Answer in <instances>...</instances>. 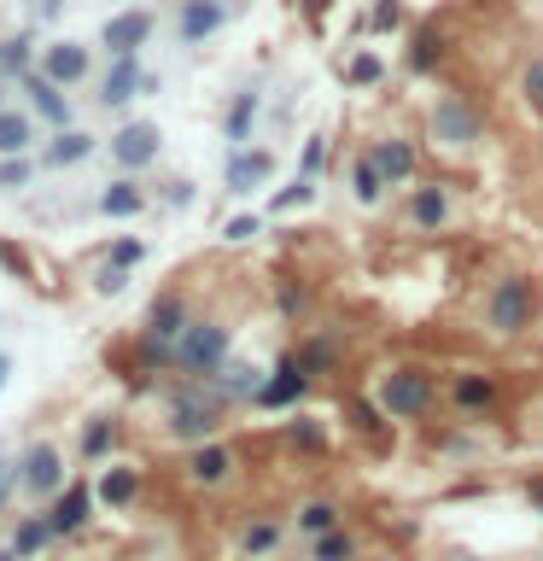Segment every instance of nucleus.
<instances>
[{"label": "nucleus", "instance_id": "nucleus-1", "mask_svg": "<svg viewBox=\"0 0 543 561\" xmlns=\"http://www.w3.org/2000/svg\"><path fill=\"white\" fill-rule=\"evenodd\" d=\"M222 427V403L217 392H175L170 398V433L175 438H187V445H210V433Z\"/></svg>", "mask_w": 543, "mask_h": 561}, {"label": "nucleus", "instance_id": "nucleus-2", "mask_svg": "<svg viewBox=\"0 0 543 561\" xmlns=\"http://www.w3.org/2000/svg\"><path fill=\"white\" fill-rule=\"evenodd\" d=\"M175 363L187 368V375H217V368L228 363V328L222 322H193L182 333V345H175Z\"/></svg>", "mask_w": 543, "mask_h": 561}, {"label": "nucleus", "instance_id": "nucleus-3", "mask_svg": "<svg viewBox=\"0 0 543 561\" xmlns=\"http://www.w3.org/2000/svg\"><path fill=\"white\" fill-rule=\"evenodd\" d=\"M432 403V375L427 368H392V375L380 380V410L392 421H409Z\"/></svg>", "mask_w": 543, "mask_h": 561}, {"label": "nucleus", "instance_id": "nucleus-4", "mask_svg": "<svg viewBox=\"0 0 543 561\" xmlns=\"http://www.w3.org/2000/svg\"><path fill=\"white\" fill-rule=\"evenodd\" d=\"M485 316H490L497 333H525L532 328V280H520V275L497 280L490 298H485Z\"/></svg>", "mask_w": 543, "mask_h": 561}, {"label": "nucleus", "instance_id": "nucleus-5", "mask_svg": "<svg viewBox=\"0 0 543 561\" xmlns=\"http://www.w3.org/2000/svg\"><path fill=\"white\" fill-rule=\"evenodd\" d=\"M187 328H193L187 322V305L175 293H164L152 305V316H147V351H152V357H175V345H182Z\"/></svg>", "mask_w": 543, "mask_h": 561}, {"label": "nucleus", "instance_id": "nucleus-6", "mask_svg": "<svg viewBox=\"0 0 543 561\" xmlns=\"http://www.w3.org/2000/svg\"><path fill=\"white\" fill-rule=\"evenodd\" d=\"M228 12H234L228 0H182V7H175V35H182L187 47H199L228 24Z\"/></svg>", "mask_w": 543, "mask_h": 561}, {"label": "nucleus", "instance_id": "nucleus-7", "mask_svg": "<svg viewBox=\"0 0 543 561\" xmlns=\"http://www.w3.org/2000/svg\"><path fill=\"white\" fill-rule=\"evenodd\" d=\"M164 152V135H158V123H123L112 135V158L123 170H147L152 158Z\"/></svg>", "mask_w": 543, "mask_h": 561}, {"label": "nucleus", "instance_id": "nucleus-8", "mask_svg": "<svg viewBox=\"0 0 543 561\" xmlns=\"http://www.w3.org/2000/svg\"><path fill=\"white\" fill-rule=\"evenodd\" d=\"M432 135L444 140V147H473V140H480V117H473L467 100L444 94V100L432 105Z\"/></svg>", "mask_w": 543, "mask_h": 561}, {"label": "nucleus", "instance_id": "nucleus-9", "mask_svg": "<svg viewBox=\"0 0 543 561\" xmlns=\"http://www.w3.org/2000/svg\"><path fill=\"white\" fill-rule=\"evenodd\" d=\"M152 77H140V65H135V53H123V59H112V70H105V82H100V105H129L135 94H152Z\"/></svg>", "mask_w": 543, "mask_h": 561}, {"label": "nucleus", "instance_id": "nucleus-10", "mask_svg": "<svg viewBox=\"0 0 543 561\" xmlns=\"http://www.w3.org/2000/svg\"><path fill=\"white\" fill-rule=\"evenodd\" d=\"M147 35H152V12H117V18H105V30H100V42L112 59H123V53H140L147 47Z\"/></svg>", "mask_w": 543, "mask_h": 561}, {"label": "nucleus", "instance_id": "nucleus-11", "mask_svg": "<svg viewBox=\"0 0 543 561\" xmlns=\"http://www.w3.org/2000/svg\"><path fill=\"white\" fill-rule=\"evenodd\" d=\"M24 485L35 497H53V491H65V456L53 445H30L24 450Z\"/></svg>", "mask_w": 543, "mask_h": 561}, {"label": "nucleus", "instance_id": "nucleus-12", "mask_svg": "<svg viewBox=\"0 0 543 561\" xmlns=\"http://www.w3.org/2000/svg\"><path fill=\"white\" fill-rule=\"evenodd\" d=\"M42 77L47 82H59V88H77L88 77V47L82 42H53L42 53Z\"/></svg>", "mask_w": 543, "mask_h": 561}, {"label": "nucleus", "instance_id": "nucleus-13", "mask_svg": "<svg viewBox=\"0 0 543 561\" xmlns=\"http://www.w3.org/2000/svg\"><path fill=\"white\" fill-rule=\"evenodd\" d=\"M304 380H310V375H304V363H298V357H287V363H280L269 380H263L257 403H263V410H287V403H298V398H304Z\"/></svg>", "mask_w": 543, "mask_h": 561}, {"label": "nucleus", "instance_id": "nucleus-14", "mask_svg": "<svg viewBox=\"0 0 543 561\" xmlns=\"http://www.w3.org/2000/svg\"><path fill=\"white\" fill-rule=\"evenodd\" d=\"M269 175H275V152H234V158H228V175H222V182H228V193H252V187H263V182H269Z\"/></svg>", "mask_w": 543, "mask_h": 561}, {"label": "nucleus", "instance_id": "nucleus-15", "mask_svg": "<svg viewBox=\"0 0 543 561\" xmlns=\"http://www.w3.org/2000/svg\"><path fill=\"white\" fill-rule=\"evenodd\" d=\"M24 94H30V105L53 123V129H70V100H65L59 82H47L42 70H30V77H24Z\"/></svg>", "mask_w": 543, "mask_h": 561}, {"label": "nucleus", "instance_id": "nucleus-16", "mask_svg": "<svg viewBox=\"0 0 543 561\" xmlns=\"http://www.w3.org/2000/svg\"><path fill=\"white\" fill-rule=\"evenodd\" d=\"M228 473H234V450L217 445V438H210V445H199V450L187 456V480H193V485H222Z\"/></svg>", "mask_w": 543, "mask_h": 561}, {"label": "nucleus", "instance_id": "nucleus-17", "mask_svg": "<svg viewBox=\"0 0 543 561\" xmlns=\"http://www.w3.org/2000/svg\"><path fill=\"white\" fill-rule=\"evenodd\" d=\"M368 158L380 164L385 187H392V182H409V175H415V147H409V140H397V135L374 140V147H368Z\"/></svg>", "mask_w": 543, "mask_h": 561}, {"label": "nucleus", "instance_id": "nucleus-18", "mask_svg": "<svg viewBox=\"0 0 543 561\" xmlns=\"http://www.w3.org/2000/svg\"><path fill=\"white\" fill-rule=\"evenodd\" d=\"M450 398H455V410H467V415H480L497 403V380L490 375H455L450 380Z\"/></svg>", "mask_w": 543, "mask_h": 561}, {"label": "nucleus", "instance_id": "nucleus-19", "mask_svg": "<svg viewBox=\"0 0 543 561\" xmlns=\"http://www.w3.org/2000/svg\"><path fill=\"white\" fill-rule=\"evenodd\" d=\"M409 222L415 228H444L450 222V193L444 187H415V199H409Z\"/></svg>", "mask_w": 543, "mask_h": 561}, {"label": "nucleus", "instance_id": "nucleus-20", "mask_svg": "<svg viewBox=\"0 0 543 561\" xmlns=\"http://www.w3.org/2000/svg\"><path fill=\"white\" fill-rule=\"evenodd\" d=\"M257 112H263V94L257 88H245V94H234V105H228V140H234V147H245V140H252V129H257Z\"/></svg>", "mask_w": 543, "mask_h": 561}, {"label": "nucleus", "instance_id": "nucleus-21", "mask_svg": "<svg viewBox=\"0 0 543 561\" xmlns=\"http://www.w3.org/2000/svg\"><path fill=\"white\" fill-rule=\"evenodd\" d=\"M210 392L217 398H257L263 380H257V368H245V363H222L217 375H210Z\"/></svg>", "mask_w": 543, "mask_h": 561}, {"label": "nucleus", "instance_id": "nucleus-22", "mask_svg": "<svg viewBox=\"0 0 543 561\" xmlns=\"http://www.w3.org/2000/svg\"><path fill=\"white\" fill-rule=\"evenodd\" d=\"M94 152V135H82V129H59V140L42 152V164L47 170H70V164H82V158Z\"/></svg>", "mask_w": 543, "mask_h": 561}, {"label": "nucleus", "instance_id": "nucleus-23", "mask_svg": "<svg viewBox=\"0 0 543 561\" xmlns=\"http://www.w3.org/2000/svg\"><path fill=\"white\" fill-rule=\"evenodd\" d=\"M82 520H88V485H82V480H70V485H65V497L53 503L47 526H53V533H77Z\"/></svg>", "mask_w": 543, "mask_h": 561}, {"label": "nucleus", "instance_id": "nucleus-24", "mask_svg": "<svg viewBox=\"0 0 543 561\" xmlns=\"http://www.w3.org/2000/svg\"><path fill=\"white\" fill-rule=\"evenodd\" d=\"M35 140V123L24 112H0V158H24Z\"/></svg>", "mask_w": 543, "mask_h": 561}, {"label": "nucleus", "instance_id": "nucleus-25", "mask_svg": "<svg viewBox=\"0 0 543 561\" xmlns=\"http://www.w3.org/2000/svg\"><path fill=\"white\" fill-rule=\"evenodd\" d=\"M140 205H147V193H140L135 182H105V193H100V210H105V217H135Z\"/></svg>", "mask_w": 543, "mask_h": 561}, {"label": "nucleus", "instance_id": "nucleus-26", "mask_svg": "<svg viewBox=\"0 0 543 561\" xmlns=\"http://www.w3.org/2000/svg\"><path fill=\"white\" fill-rule=\"evenodd\" d=\"M135 485H140V480H135V468H117V462H112V468L100 473V503H112V508L135 503Z\"/></svg>", "mask_w": 543, "mask_h": 561}, {"label": "nucleus", "instance_id": "nucleus-27", "mask_svg": "<svg viewBox=\"0 0 543 561\" xmlns=\"http://www.w3.org/2000/svg\"><path fill=\"white\" fill-rule=\"evenodd\" d=\"M350 193H357V205H380V193H385V175L374 158H357V170H350Z\"/></svg>", "mask_w": 543, "mask_h": 561}, {"label": "nucleus", "instance_id": "nucleus-28", "mask_svg": "<svg viewBox=\"0 0 543 561\" xmlns=\"http://www.w3.org/2000/svg\"><path fill=\"white\" fill-rule=\"evenodd\" d=\"M47 538H53V526H47V520H35V515H30V520H18V526H12V556H18V561H30Z\"/></svg>", "mask_w": 543, "mask_h": 561}, {"label": "nucleus", "instance_id": "nucleus-29", "mask_svg": "<svg viewBox=\"0 0 543 561\" xmlns=\"http://www.w3.org/2000/svg\"><path fill=\"white\" fill-rule=\"evenodd\" d=\"M298 526H304L310 538L339 533V508H333V503H304V508H298Z\"/></svg>", "mask_w": 543, "mask_h": 561}, {"label": "nucleus", "instance_id": "nucleus-30", "mask_svg": "<svg viewBox=\"0 0 543 561\" xmlns=\"http://www.w3.org/2000/svg\"><path fill=\"white\" fill-rule=\"evenodd\" d=\"M275 543H280V526H275V520H257V526H245L240 550H245V556H269Z\"/></svg>", "mask_w": 543, "mask_h": 561}, {"label": "nucleus", "instance_id": "nucleus-31", "mask_svg": "<svg viewBox=\"0 0 543 561\" xmlns=\"http://www.w3.org/2000/svg\"><path fill=\"white\" fill-rule=\"evenodd\" d=\"M380 77H385V65L374 59V53H357V59L345 65V82L350 88H368V82H380Z\"/></svg>", "mask_w": 543, "mask_h": 561}, {"label": "nucleus", "instance_id": "nucleus-32", "mask_svg": "<svg viewBox=\"0 0 543 561\" xmlns=\"http://www.w3.org/2000/svg\"><path fill=\"white\" fill-rule=\"evenodd\" d=\"M357 556V543H350L345 533H322L315 538V561H350Z\"/></svg>", "mask_w": 543, "mask_h": 561}, {"label": "nucleus", "instance_id": "nucleus-33", "mask_svg": "<svg viewBox=\"0 0 543 561\" xmlns=\"http://www.w3.org/2000/svg\"><path fill=\"white\" fill-rule=\"evenodd\" d=\"M520 94H525V105L543 117V59H532V65L520 70Z\"/></svg>", "mask_w": 543, "mask_h": 561}, {"label": "nucleus", "instance_id": "nucleus-34", "mask_svg": "<svg viewBox=\"0 0 543 561\" xmlns=\"http://www.w3.org/2000/svg\"><path fill=\"white\" fill-rule=\"evenodd\" d=\"M438 53H444V47H438V35H427V30H420V35H415V53H409V65H415V70H432V59H438Z\"/></svg>", "mask_w": 543, "mask_h": 561}, {"label": "nucleus", "instance_id": "nucleus-35", "mask_svg": "<svg viewBox=\"0 0 543 561\" xmlns=\"http://www.w3.org/2000/svg\"><path fill=\"white\" fill-rule=\"evenodd\" d=\"M310 199H315V187H310V175H304V182H292V187L275 193V210H292V205H310Z\"/></svg>", "mask_w": 543, "mask_h": 561}, {"label": "nucleus", "instance_id": "nucleus-36", "mask_svg": "<svg viewBox=\"0 0 543 561\" xmlns=\"http://www.w3.org/2000/svg\"><path fill=\"white\" fill-rule=\"evenodd\" d=\"M263 234V217H234L222 228V240H234V245H245V240H257Z\"/></svg>", "mask_w": 543, "mask_h": 561}, {"label": "nucleus", "instance_id": "nucleus-37", "mask_svg": "<svg viewBox=\"0 0 543 561\" xmlns=\"http://www.w3.org/2000/svg\"><path fill=\"white\" fill-rule=\"evenodd\" d=\"M105 445H112V421H88V433H82V450H88V456H100Z\"/></svg>", "mask_w": 543, "mask_h": 561}, {"label": "nucleus", "instance_id": "nucleus-38", "mask_svg": "<svg viewBox=\"0 0 543 561\" xmlns=\"http://www.w3.org/2000/svg\"><path fill=\"white\" fill-rule=\"evenodd\" d=\"M100 293H123L129 287V270H117V263H100V280H94Z\"/></svg>", "mask_w": 543, "mask_h": 561}, {"label": "nucleus", "instance_id": "nucleus-39", "mask_svg": "<svg viewBox=\"0 0 543 561\" xmlns=\"http://www.w3.org/2000/svg\"><path fill=\"white\" fill-rule=\"evenodd\" d=\"M105 263H117V270H129V263H140V245H135V240H117V245H112V257H105Z\"/></svg>", "mask_w": 543, "mask_h": 561}, {"label": "nucleus", "instance_id": "nucleus-40", "mask_svg": "<svg viewBox=\"0 0 543 561\" xmlns=\"http://www.w3.org/2000/svg\"><path fill=\"white\" fill-rule=\"evenodd\" d=\"M322 152H327V140H322V135H315V140H310V147H304V175H315V170H322Z\"/></svg>", "mask_w": 543, "mask_h": 561}, {"label": "nucleus", "instance_id": "nucleus-41", "mask_svg": "<svg viewBox=\"0 0 543 561\" xmlns=\"http://www.w3.org/2000/svg\"><path fill=\"white\" fill-rule=\"evenodd\" d=\"M397 18H403V12H397V0H380V7H374V30H392Z\"/></svg>", "mask_w": 543, "mask_h": 561}, {"label": "nucleus", "instance_id": "nucleus-42", "mask_svg": "<svg viewBox=\"0 0 543 561\" xmlns=\"http://www.w3.org/2000/svg\"><path fill=\"white\" fill-rule=\"evenodd\" d=\"M292 445H310L315 450V445H322V433H315L310 421H292Z\"/></svg>", "mask_w": 543, "mask_h": 561}, {"label": "nucleus", "instance_id": "nucleus-43", "mask_svg": "<svg viewBox=\"0 0 543 561\" xmlns=\"http://www.w3.org/2000/svg\"><path fill=\"white\" fill-rule=\"evenodd\" d=\"M7 491H12V462L0 456V508H7Z\"/></svg>", "mask_w": 543, "mask_h": 561}, {"label": "nucleus", "instance_id": "nucleus-44", "mask_svg": "<svg viewBox=\"0 0 543 561\" xmlns=\"http://www.w3.org/2000/svg\"><path fill=\"white\" fill-rule=\"evenodd\" d=\"M7 380H12V357L0 351V392H7Z\"/></svg>", "mask_w": 543, "mask_h": 561}, {"label": "nucleus", "instance_id": "nucleus-45", "mask_svg": "<svg viewBox=\"0 0 543 561\" xmlns=\"http://www.w3.org/2000/svg\"><path fill=\"white\" fill-rule=\"evenodd\" d=\"M532 508H543V485H532Z\"/></svg>", "mask_w": 543, "mask_h": 561}, {"label": "nucleus", "instance_id": "nucleus-46", "mask_svg": "<svg viewBox=\"0 0 543 561\" xmlns=\"http://www.w3.org/2000/svg\"><path fill=\"white\" fill-rule=\"evenodd\" d=\"M304 7H310V12H322V7H327V0H304Z\"/></svg>", "mask_w": 543, "mask_h": 561}, {"label": "nucleus", "instance_id": "nucleus-47", "mask_svg": "<svg viewBox=\"0 0 543 561\" xmlns=\"http://www.w3.org/2000/svg\"><path fill=\"white\" fill-rule=\"evenodd\" d=\"M0 561H18V556H12V550H7V556H0Z\"/></svg>", "mask_w": 543, "mask_h": 561}]
</instances>
